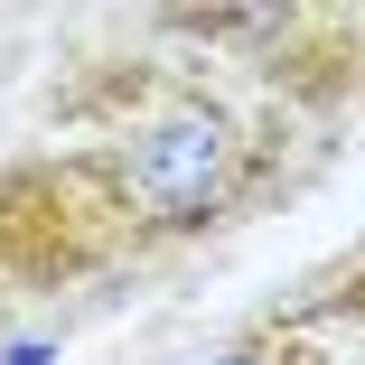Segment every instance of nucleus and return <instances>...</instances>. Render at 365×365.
Returning a JSON list of instances; mask_svg holds the SVG:
<instances>
[{"label": "nucleus", "mask_w": 365, "mask_h": 365, "mask_svg": "<svg viewBox=\"0 0 365 365\" xmlns=\"http://www.w3.org/2000/svg\"><path fill=\"white\" fill-rule=\"evenodd\" d=\"M225 169H235V131L206 122V113L160 122V131L131 150V187L150 197L160 215H206V197L225 187Z\"/></svg>", "instance_id": "nucleus-1"}, {"label": "nucleus", "mask_w": 365, "mask_h": 365, "mask_svg": "<svg viewBox=\"0 0 365 365\" xmlns=\"http://www.w3.org/2000/svg\"><path fill=\"white\" fill-rule=\"evenodd\" d=\"M225 365H253V356H225Z\"/></svg>", "instance_id": "nucleus-2"}]
</instances>
